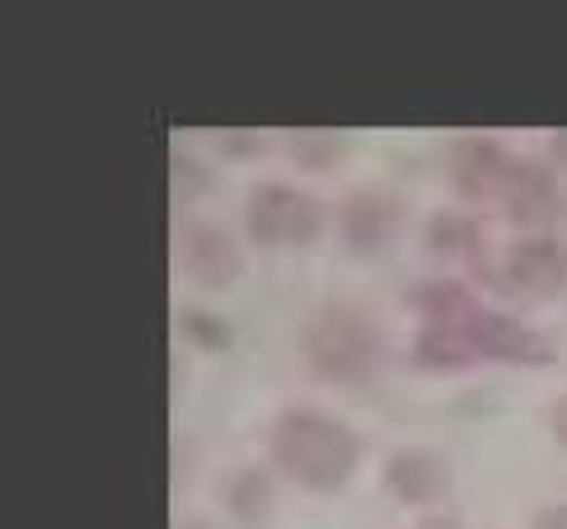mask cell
Here are the masks:
<instances>
[{
  "label": "cell",
  "instance_id": "6da1fadb",
  "mask_svg": "<svg viewBox=\"0 0 567 529\" xmlns=\"http://www.w3.org/2000/svg\"><path fill=\"white\" fill-rule=\"evenodd\" d=\"M427 333H422V356L427 361H470V356H506V361H544V342L502 314H483L474 300L460 291L427 295Z\"/></svg>",
  "mask_w": 567,
  "mask_h": 529
},
{
  "label": "cell",
  "instance_id": "7a4b0ae2",
  "mask_svg": "<svg viewBox=\"0 0 567 529\" xmlns=\"http://www.w3.org/2000/svg\"><path fill=\"white\" fill-rule=\"evenodd\" d=\"M455 178L470 197L502 201L516 220H549L558 211V188H554L549 169L525 165V159L506 155L493 141H470V146L460 151Z\"/></svg>",
  "mask_w": 567,
  "mask_h": 529
},
{
  "label": "cell",
  "instance_id": "3957f363",
  "mask_svg": "<svg viewBox=\"0 0 567 529\" xmlns=\"http://www.w3.org/2000/svg\"><path fill=\"white\" fill-rule=\"evenodd\" d=\"M272 455L296 483L338 487L357 464V436L323 413H287L272 432Z\"/></svg>",
  "mask_w": 567,
  "mask_h": 529
},
{
  "label": "cell",
  "instance_id": "277c9868",
  "mask_svg": "<svg viewBox=\"0 0 567 529\" xmlns=\"http://www.w3.org/2000/svg\"><path fill=\"white\" fill-rule=\"evenodd\" d=\"M310 361L319 365L323 375L333 380H367L380 361V333L371 319H361L352 304H333L315 319V329L306 338Z\"/></svg>",
  "mask_w": 567,
  "mask_h": 529
},
{
  "label": "cell",
  "instance_id": "5b68a950",
  "mask_svg": "<svg viewBox=\"0 0 567 529\" xmlns=\"http://www.w3.org/2000/svg\"><path fill=\"white\" fill-rule=\"evenodd\" d=\"M249 235L258 243H310L323 230V207L287 183H262L249 193Z\"/></svg>",
  "mask_w": 567,
  "mask_h": 529
},
{
  "label": "cell",
  "instance_id": "8992f818",
  "mask_svg": "<svg viewBox=\"0 0 567 529\" xmlns=\"http://www.w3.org/2000/svg\"><path fill=\"white\" fill-rule=\"evenodd\" d=\"M497 281L512 295H554L567 281V253L544 235L516 239L497 258Z\"/></svg>",
  "mask_w": 567,
  "mask_h": 529
},
{
  "label": "cell",
  "instance_id": "52a82bcc",
  "mask_svg": "<svg viewBox=\"0 0 567 529\" xmlns=\"http://www.w3.org/2000/svg\"><path fill=\"white\" fill-rule=\"evenodd\" d=\"M384 483H390V492L399 501L427 506L451 487V464H445L436 450H399L390 459V469H384Z\"/></svg>",
  "mask_w": 567,
  "mask_h": 529
},
{
  "label": "cell",
  "instance_id": "ba28073f",
  "mask_svg": "<svg viewBox=\"0 0 567 529\" xmlns=\"http://www.w3.org/2000/svg\"><path fill=\"white\" fill-rule=\"evenodd\" d=\"M178 253H184V268L197 277V281H230L239 272V249L235 239L212 226V220H197V226L184 230V243H178Z\"/></svg>",
  "mask_w": 567,
  "mask_h": 529
},
{
  "label": "cell",
  "instance_id": "9c48e42d",
  "mask_svg": "<svg viewBox=\"0 0 567 529\" xmlns=\"http://www.w3.org/2000/svg\"><path fill=\"white\" fill-rule=\"evenodd\" d=\"M399 226V207L384 193H352L342 207V235L352 249H380Z\"/></svg>",
  "mask_w": 567,
  "mask_h": 529
},
{
  "label": "cell",
  "instance_id": "30bf717a",
  "mask_svg": "<svg viewBox=\"0 0 567 529\" xmlns=\"http://www.w3.org/2000/svg\"><path fill=\"white\" fill-rule=\"evenodd\" d=\"M268 497H272V483H268V474H258V469L239 474L230 483V511L239 520H258L262 511H268Z\"/></svg>",
  "mask_w": 567,
  "mask_h": 529
},
{
  "label": "cell",
  "instance_id": "8fae6325",
  "mask_svg": "<svg viewBox=\"0 0 567 529\" xmlns=\"http://www.w3.org/2000/svg\"><path fill=\"white\" fill-rule=\"evenodd\" d=\"M338 146H342V141H338V136H329V132H296V136H291L296 159H300V165H310V169L329 165V159L338 155Z\"/></svg>",
  "mask_w": 567,
  "mask_h": 529
},
{
  "label": "cell",
  "instance_id": "7c38bea8",
  "mask_svg": "<svg viewBox=\"0 0 567 529\" xmlns=\"http://www.w3.org/2000/svg\"><path fill=\"white\" fill-rule=\"evenodd\" d=\"M432 243H436V249L460 253V249H470V243H474V226H470V220H460V216H436L432 220Z\"/></svg>",
  "mask_w": 567,
  "mask_h": 529
},
{
  "label": "cell",
  "instance_id": "4fadbf2b",
  "mask_svg": "<svg viewBox=\"0 0 567 529\" xmlns=\"http://www.w3.org/2000/svg\"><path fill=\"white\" fill-rule=\"evenodd\" d=\"M535 529H567V501H558V506H549V511H539V520H535Z\"/></svg>",
  "mask_w": 567,
  "mask_h": 529
},
{
  "label": "cell",
  "instance_id": "5bb4252c",
  "mask_svg": "<svg viewBox=\"0 0 567 529\" xmlns=\"http://www.w3.org/2000/svg\"><path fill=\"white\" fill-rule=\"evenodd\" d=\"M554 436H558V440L567 445V394H563V398L554 403Z\"/></svg>",
  "mask_w": 567,
  "mask_h": 529
},
{
  "label": "cell",
  "instance_id": "9a60e30c",
  "mask_svg": "<svg viewBox=\"0 0 567 529\" xmlns=\"http://www.w3.org/2000/svg\"><path fill=\"white\" fill-rule=\"evenodd\" d=\"M549 146H554V159H558V165L567 169V132H554V141H549Z\"/></svg>",
  "mask_w": 567,
  "mask_h": 529
},
{
  "label": "cell",
  "instance_id": "2e32d148",
  "mask_svg": "<svg viewBox=\"0 0 567 529\" xmlns=\"http://www.w3.org/2000/svg\"><path fill=\"white\" fill-rule=\"evenodd\" d=\"M413 529H460V520H445V516H427L422 525H413Z\"/></svg>",
  "mask_w": 567,
  "mask_h": 529
},
{
  "label": "cell",
  "instance_id": "e0dca14e",
  "mask_svg": "<svg viewBox=\"0 0 567 529\" xmlns=\"http://www.w3.org/2000/svg\"><path fill=\"white\" fill-rule=\"evenodd\" d=\"M184 529H207V525H184Z\"/></svg>",
  "mask_w": 567,
  "mask_h": 529
}]
</instances>
